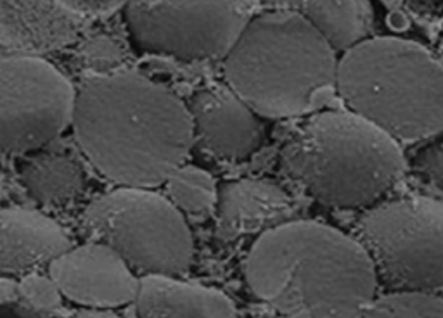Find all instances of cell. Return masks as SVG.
Returning <instances> with one entry per match:
<instances>
[{
    "mask_svg": "<svg viewBox=\"0 0 443 318\" xmlns=\"http://www.w3.org/2000/svg\"><path fill=\"white\" fill-rule=\"evenodd\" d=\"M71 127L90 165L120 187L161 185L194 149L187 104L135 73L87 80Z\"/></svg>",
    "mask_w": 443,
    "mask_h": 318,
    "instance_id": "obj_1",
    "label": "cell"
},
{
    "mask_svg": "<svg viewBox=\"0 0 443 318\" xmlns=\"http://www.w3.org/2000/svg\"><path fill=\"white\" fill-rule=\"evenodd\" d=\"M244 273L251 292L280 317L362 318L379 292L360 242L314 220H289L260 234Z\"/></svg>",
    "mask_w": 443,
    "mask_h": 318,
    "instance_id": "obj_2",
    "label": "cell"
},
{
    "mask_svg": "<svg viewBox=\"0 0 443 318\" xmlns=\"http://www.w3.org/2000/svg\"><path fill=\"white\" fill-rule=\"evenodd\" d=\"M338 52L300 14L256 10L222 59L224 82L263 120L300 118L332 92Z\"/></svg>",
    "mask_w": 443,
    "mask_h": 318,
    "instance_id": "obj_3",
    "label": "cell"
},
{
    "mask_svg": "<svg viewBox=\"0 0 443 318\" xmlns=\"http://www.w3.org/2000/svg\"><path fill=\"white\" fill-rule=\"evenodd\" d=\"M280 168L324 206L367 209L404 178L407 162L386 131L352 111L331 109L314 113L287 138Z\"/></svg>",
    "mask_w": 443,
    "mask_h": 318,
    "instance_id": "obj_4",
    "label": "cell"
},
{
    "mask_svg": "<svg viewBox=\"0 0 443 318\" xmlns=\"http://www.w3.org/2000/svg\"><path fill=\"white\" fill-rule=\"evenodd\" d=\"M334 90L346 109L397 142L443 131V62L421 44L365 38L341 54Z\"/></svg>",
    "mask_w": 443,
    "mask_h": 318,
    "instance_id": "obj_5",
    "label": "cell"
},
{
    "mask_svg": "<svg viewBox=\"0 0 443 318\" xmlns=\"http://www.w3.org/2000/svg\"><path fill=\"white\" fill-rule=\"evenodd\" d=\"M80 235L114 249L137 277H180L194 258L186 214L144 187H118L97 197L83 213Z\"/></svg>",
    "mask_w": 443,
    "mask_h": 318,
    "instance_id": "obj_6",
    "label": "cell"
},
{
    "mask_svg": "<svg viewBox=\"0 0 443 318\" xmlns=\"http://www.w3.org/2000/svg\"><path fill=\"white\" fill-rule=\"evenodd\" d=\"M384 290H443V203L428 196L383 199L355 225Z\"/></svg>",
    "mask_w": 443,
    "mask_h": 318,
    "instance_id": "obj_7",
    "label": "cell"
},
{
    "mask_svg": "<svg viewBox=\"0 0 443 318\" xmlns=\"http://www.w3.org/2000/svg\"><path fill=\"white\" fill-rule=\"evenodd\" d=\"M141 50L182 62L222 61L255 10V0H125Z\"/></svg>",
    "mask_w": 443,
    "mask_h": 318,
    "instance_id": "obj_8",
    "label": "cell"
},
{
    "mask_svg": "<svg viewBox=\"0 0 443 318\" xmlns=\"http://www.w3.org/2000/svg\"><path fill=\"white\" fill-rule=\"evenodd\" d=\"M76 90L38 55L0 57V151L24 154L54 140L75 111Z\"/></svg>",
    "mask_w": 443,
    "mask_h": 318,
    "instance_id": "obj_9",
    "label": "cell"
},
{
    "mask_svg": "<svg viewBox=\"0 0 443 318\" xmlns=\"http://www.w3.org/2000/svg\"><path fill=\"white\" fill-rule=\"evenodd\" d=\"M69 238L51 218L30 209H0V317L16 313L21 287L69 249Z\"/></svg>",
    "mask_w": 443,
    "mask_h": 318,
    "instance_id": "obj_10",
    "label": "cell"
},
{
    "mask_svg": "<svg viewBox=\"0 0 443 318\" xmlns=\"http://www.w3.org/2000/svg\"><path fill=\"white\" fill-rule=\"evenodd\" d=\"M187 109L194 147L218 161H246L265 142V123L225 82L203 86Z\"/></svg>",
    "mask_w": 443,
    "mask_h": 318,
    "instance_id": "obj_11",
    "label": "cell"
},
{
    "mask_svg": "<svg viewBox=\"0 0 443 318\" xmlns=\"http://www.w3.org/2000/svg\"><path fill=\"white\" fill-rule=\"evenodd\" d=\"M61 296L90 310H111L134 303L138 277L114 249L102 242L66 249L48 266Z\"/></svg>",
    "mask_w": 443,
    "mask_h": 318,
    "instance_id": "obj_12",
    "label": "cell"
},
{
    "mask_svg": "<svg viewBox=\"0 0 443 318\" xmlns=\"http://www.w3.org/2000/svg\"><path fill=\"white\" fill-rule=\"evenodd\" d=\"M80 16L59 0H0V48L16 55L52 52L75 40Z\"/></svg>",
    "mask_w": 443,
    "mask_h": 318,
    "instance_id": "obj_13",
    "label": "cell"
},
{
    "mask_svg": "<svg viewBox=\"0 0 443 318\" xmlns=\"http://www.w3.org/2000/svg\"><path fill=\"white\" fill-rule=\"evenodd\" d=\"M215 211L224 237L263 234L294 220V203L289 194L272 180L242 178L218 187Z\"/></svg>",
    "mask_w": 443,
    "mask_h": 318,
    "instance_id": "obj_14",
    "label": "cell"
},
{
    "mask_svg": "<svg viewBox=\"0 0 443 318\" xmlns=\"http://www.w3.org/2000/svg\"><path fill=\"white\" fill-rule=\"evenodd\" d=\"M134 306L137 318H239L225 292L170 275L138 277Z\"/></svg>",
    "mask_w": 443,
    "mask_h": 318,
    "instance_id": "obj_15",
    "label": "cell"
},
{
    "mask_svg": "<svg viewBox=\"0 0 443 318\" xmlns=\"http://www.w3.org/2000/svg\"><path fill=\"white\" fill-rule=\"evenodd\" d=\"M262 3L300 14L338 54L369 38L374 30L370 0H262Z\"/></svg>",
    "mask_w": 443,
    "mask_h": 318,
    "instance_id": "obj_16",
    "label": "cell"
},
{
    "mask_svg": "<svg viewBox=\"0 0 443 318\" xmlns=\"http://www.w3.org/2000/svg\"><path fill=\"white\" fill-rule=\"evenodd\" d=\"M23 182L31 197L47 206L78 199L85 189V171L78 159L64 154L38 156L24 165Z\"/></svg>",
    "mask_w": 443,
    "mask_h": 318,
    "instance_id": "obj_17",
    "label": "cell"
},
{
    "mask_svg": "<svg viewBox=\"0 0 443 318\" xmlns=\"http://www.w3.org/2000/svg\"><path fill=\"white\" fill-rule=\"evenodd\" d=\"M168 199L182 214H210L215 211L218 187L213 176L197 166L186 165L175 169L166 180Z\"/></svg>",
    "mask_w": 443,
    "mask_h": 318,
    "instance_id": "obj_18",
    "label": "cell"
},
{
    "mask_svg": "<svg viewBox=\"0 0 443 318\" xmlns=\"http://www.w3.org/2000/svg\"><path fill=\"white\" fill-rule=\"evenodd\" d=\"M362 318H443V296L417 290L377 294Z\"/></svg>",
    "mask_w": 443,
    "mask_h": 318,
    "instance_id": "obj_19",
    "label": "cell"
},
{
    "mask_svg": "<svg viewBox=\"0 0 443 318\" xmlns=\"http://www.w3.org/2000/svg\"><path fill=\"white\" fill-rule=\"evenodd\" d=\"M59 2L82 17L85 14L96 16V14L109 12V10L123 6L125 0H59Z\"/></svg>",
    "mask_w": 443,
    "mask_h": 318,
    "instance_id": "obj_20",
    "label": "cell"
},
{
    "mask_svg": "<svg viewBox=\"0 0 443 318\" xmlns=\"http://www.w3.org/2000/svg\"><path fill=\"white\" fill-rule=\"evenodd\" d=\"M68 318H120L118 315L111 313L107 310H85V311H78V313L71 315Z\"/></svg>",
    "mask_w": 443,
    "mask_h": 318,
    "instance_id": "obj_21",
    "label": "cell"
},
{
    "mask_svg": "<svg viewBox=\"0 0 443 318\" xmlns=\"http://www.w3.org/2000/svg\"><path fill=\"white\" fill-rule=\"evenodd\" d=\"M272 318H293V317H280V315H277V317H272Z\"/></svg>",
    "mask_w": 443,
    "mask_h": 318,
    "instance_id": "obj_22",
    "label": "cell"
}]
</instances>
